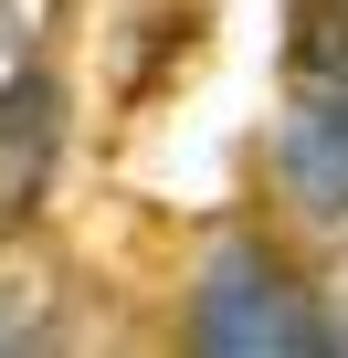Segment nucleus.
<instances>
[{"label":"nucleus","mask_w":348,"mask_h":358,"mask_svg":"<svg viewBox=\"0 0 348 358\" xmlns=\"http://www.w3.org/2000/svg\"><path fill=\"white\" fill-rule=\"evenodd\" d=\"M190 348H211V358H306V348H327V316L264 243L232 232V243H211V264L190 285Z\"/></svg>","instance_id":"nucleus-1"},{"label":"nucleus","mask_w":348,"mask_h":358,"mask_svg":"<svg viewBox=\"0 0 348 358\" xmlns=\"http://www.w3.org/2000/svg\"><path fill=\"white\" fill-rule=\"evenodd\" d=\"M53 169H64V85L32 74L11 106H0V232H22L43 211Z\"/></svg>","instance_id":"nucleus-2"},{"label":"nucleus","mask_w":348,"mask_h":358,"mask_svg":"<svg viewBox=\"0 0 348 358\" xmlns=\"http://www.w3.org/2000/svg\"><path fill=\"white\" fill-rule=\"evenodd\" d=\"M285 190L306 211H348V95L337 85H306V106L285 116Z\"/></svg>","instance_id":"nucleus-3"},{"label":"nucleus","mask_w":348,"mask_h":358,"mask_svg":"<svg viewBox=\"0 0 348 358\" xmlns=\"http://www.w3.org/2000/svg\"><path fill=\"white\" fill-rule=\"evenodd\" d=\"M53 22H64V0H0V106H11L32 74H53Z\"/></svg>","instance_id":"nucleus-4"},{"label":"nucleus","mask_w":348,"mask_h":358,"mask_svg":"<svg viewBox=\"0 0 348 358\" xmlns=\"http://www.w3.org/2000/svg\"><path fill=\"white\" fill-rule=\"evenodd\" d=\"M43 337H53L43 285H32V274H0V348H43Z\"/></svg>","instance_id":"nucleus-5"},{"label":"nucleus","mask_w":348,"mask_h":358,"mask_svg":"<svg viewBox=\"0 0 348 358\" xmlns=\"http://www.w3.org/2000/svg\"><path fill=\"white\" fill-rule=\"evenodd\" d=\"M337 11H348V0H337Z\"/></svg>","instance_id":"nucleus-6"}]
</instances>
